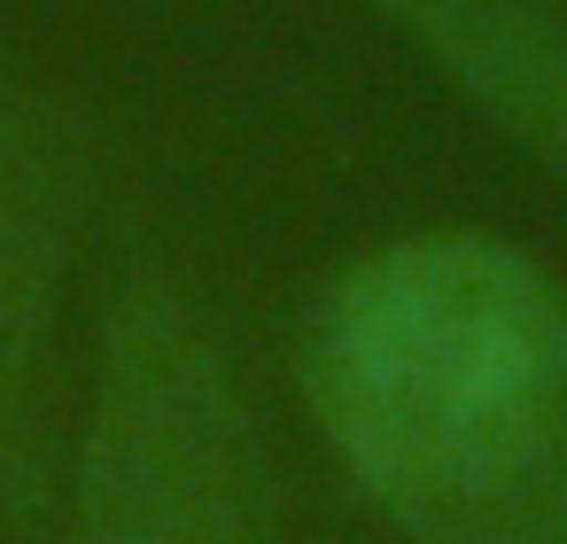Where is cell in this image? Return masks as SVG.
<instances>
[{
    "mask_svg": "<svg viewBox=\"0 0 567 544\" xmlns=\"http://www.w3.org/2000/svg\"><path fill=\"white\" fill-rule=\"evenodd\" d=\"M63 544H280L257 404L172 273L141 265L110 304Z\"/></svg>",
    "mask_w": 567,
    "mask_h": 544,
    "instance_id": "cell-2",
    "label": "cell"
},
{
    "mask_svg": "<svg viewBox=\"0 0 567 544\" xmlns=\"http://www.w3.org/2000/svg\"><path fill=\"white\" fill-rule=\"evenodd\" d=\"M373 9L489 117L567 179V0H373Z\"/></svg>",
    "mask_w": 567,
    "mask_h": 544,
    "instance_id": "cell-4",
    "label": "cell"
},
{
    "mask_svg": "<svg viewBox=\"0 0 567 544\" xmlns=\"http://www.w3.org/2000/svg\"><path fill=\"white\" fill-rule=\"evenodd\" d=\"M458 544H567V459H559L520 505H505L497 521L466 528Z\"/></svg>",
    "mask_w": 567,
    "mask_h": 544,
    "instance_id": "cell-5",
    "label": "cell"
},
{
    "mask_svg": "<svg viewBox=\"0 0 567 544\" xmlns=\"http://www.w3.org/2000/svg\"><path fill=\"white\" fill-rule=\"evenodd\" d=\"M86 164L40 86L0 63V544L55 536V428L48 350L79 242Z\"/></svg>",
    "mask_w": 567,
    "mask_h": 544,
    "instance_id": "cell-3",
    "label": "cell"
},
{
    "mask_svg": "<svg viewBox=\"0 0 567 544\" xmlns=\"http://www.w3.org/2000/svg\"><path fill=\"white\" fill-rule=\"evenodd\" d=\"M296 389L404 536L458 544L567 459V288L489 234L381 242L311 296Z\"/></svg>",
    "mask_w": 567,
    "mask_h": 544,
    "instance_id": "cell-1",
    "label": "cell"
}]
</instances>
